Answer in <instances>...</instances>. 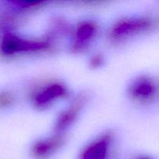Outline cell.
Segmentation results:
<instances>
[{"label": "cell", "mask_w": 159, "mask_h": 159, "mask_svg": "<svg viewBox=\"0 0 159 159\" xmlns=\"http://www.w3.org/2000/svg\"><path fill=\"white\" fill-rule=\"evenodd\" d=\"M51 46L50 38H26L6 31L0 40V53L5 57H13L22 54L48 51Z\"/></svg>", "instance_id": "cell-1"}, {"label": "cell", "mask_w": 159, "mask_h": 159, "mask_svg": "<svg viewBox=\"0 0 159 159\" xmlns=\"http://www.w3.org/2000/svg\"><path fill=\"white\" fill-rule=\"evenodd\" d=\"M153 25V21L147 18H123L111 26L109 31V37L112 41H123L140 33L148 30Z\"/></svg>", "instance_id": "cell-2"}, {"label": "cell", "mask_w": 159, "mask_h": 159, "mask_svg": "<svg viewBox=\"0 0 159 159\" xmlns=\"http://www.w3.org/2000/svg\"><path fill=\"white\" fill-rule=\"evenodd\" d=\"M114 141L113 132L102 133L84 148L79 159H116L113 149Z\"/></svg>", "instance_id": "cell-3"}, {"label": "cell", "mask_w": 159, "mask_h": 159, "mask_svg": "<svg viewBox=\"0 0 159 159\" xmlns=\"http://www.w3.org/2000/svg\"><path fill=\"white\" fill-rule=\"evenodd\" d=\"M68 89L59 82H51L36 89L31 93V101L36 108L43 110L68 96Z\"/></svg>", "instance_id": "cell-4"}, {"label": "cell", "mask_w": 159, "mask_h": 159, "mask_svg": "<svg viewBox=\"0 0 159 159\" xmlns=\"http://www.w3.org/2000/svg\"><path fill=\"white\" fill-rule=\"evenodd\" d=\"M89 100L86 93L78 94L71 100V103L60 113L55 121L54 127V133H65L67 130L75 124Z\"/></svg>", "instance_id": "cell-5"}, {"label": "cell", "mask_w": 159, "mask_h": 159, "mask_svg": "<svg viewBox=\"0 0 159 159\" xmlns=\"http://www.w3.org/2000/svg\"><path fill=\"white\" fill-rule=\"evenodd\" d=\"M66 141V134L54 133L36 141L31 146L30 153L34 159H49L64 147Z\"/></svg>", "instance_id": "cell-6"}, {"label": "cell", "mask_w": 159, "mask_h": 159, "mask_svg": "<svg viewBox=\"0 0 159 159\" xmlns=\"http://www.w3.org/2000/svg\"><path fill=\"white\" fill-rule=\"evenodd\" d=\"M158 87L156 82L148 76H141L135 79L128 87L130 99L136 102H147L155 99Z\"/></svg>", "instance_id": "cell-7"}, {"label": "cell", "mask_w": 159, "mask_h": 159, "mask_svg": "<svg viewBox=\"0 0 159 159\" xmlns=\"http://www.w3.org/2000/svg\"><path fill=\"white\" fill-rule=\"evenodd\" d=\"M98 33V26L92 20H85L79 23L73 33L71 48L74 52L85 51L96 37Z\"/></svg>", "instance_id": "cell-8"}, {"label": "cell", "mask_w": 159, "mask_h": 159, "mask_svg": "<svg viewBox=\"0 0 159 159\" xmlns=\"http://www.w3.org/2000/svg\"><path fill=\"white\" fill-rule=\"evenodd\" d=\"M15 101L13 94L10 92H0V110L6 109L12 106Z\"/></svg>", "instance_id": "cell-9"}, {"label": "cell", "mask_w": 159, "mask_h": 159, "mask_svg": "<svg viewBox=\"0 0 159 159\" xmlns=\"http://www.w3.org/2000/svg\"><path fill=\"white\" fill-rule=\"evenodd\" d=\"M90 66L93 68H98L102 66L104 63V57L100 53H96L91 57L89 61Z\"/></svg>", "instance_id": "cell-10"}, {"label": "cell", "mask_w": 159, "mask_h": 159, "mask_svg": "<svg viewBox=\"0 0 159 159\" xmlns=\"http://www.w3.org/2000/svg\"><path fill=\"white\" fill-rule=\"evenodd\" d=\"M140 159H148V158H140Z\"/></svg>", "instance_id": "cell-11"}]
</instances>
